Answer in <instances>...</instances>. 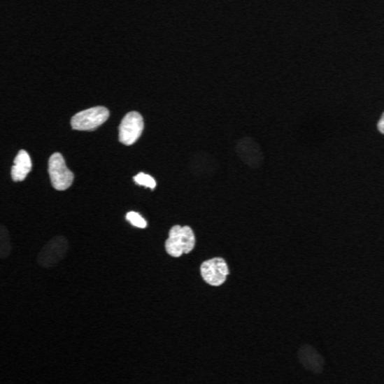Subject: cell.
I'll list each match as a JSON object with an SVG mask.
<instances>
[{"label": "cell", "mask_w": 384, "mask_h": 384, "mask_svg": "<svg viewBox=\"0 0 384 384\" xmlns=\"http://www.w3.org/2000/svg\"><path fill=\"white\" fill-rule=\"evenodd\" d=\"M196 246L194 232L190 227L175 225L171 227L165 242V250L171 257L178 258L192 252Z\"/></svg>", "instance_id": "6da1fadb"}, {"label": "cell", "mask_w": 384, "mask_h": 384, "mask_svg": "<svg viewBox=\"0 0 384 384\" xmlns=\"http://www.w3.org/2000/svg\"><path fill=\"white\" fill-rule=\"evenodd\" d=\"M108 108L97 106L79 111L71 119V127L77 131H94L109 119Z\"/></svg>", "instance_id": "7a4b0ae2"}, {"label": "cell", "mask_w": 384, "mask_h": 384, "mask_svg": "<svg viewBox=\"0 0 384 384\" xmlns=\"http://www.w3.org/2000/svg\"><path fill=\"white\" fill-rule=\"evenodd\" d=\"M49 175L52 186L56 190H67L74 183V173L69 171L61 153L52 154L50 157Z\"/></svg>", "instance_id": "3957f363"}, {"label": "cell", "mask_w": 384, "mask_h": 384, "mask_svg": "<svg viewBox=\"0 0 384 384\" xmlns=\"http://www.w3.org/2000/svg\"><path fill=\"white\" fill-rule=\"evenodd\" d=\"M69 243L66 237L55 236L42 248L38 256V264L43 268L57 265L66 256Z\"/></svg>", "instance_id": "277c9868"}, {"label": "cell", "mask_w": 384, "mask_h": 384, "mask_svg": "<svg viewBox=\"0 0 384 384\" xmlns=\"http://www.w3.org/2000/svg\"><path fill=\"white\" fill-rule=\"evenodd\" d=\"M143 131H144V119L140 112H127L120 123V143H122L123 145H133L141 138Z\"/></svg>", "instance_id": "5b68a950"}, {"label": "cell", "mask_w": 384, "mask_h": 384, "mask_svg": "<svg viewBox=\"0 0 384 384\" xmlns=\"http://www.w3.org/2000/svg\"><path fill=\"white\" fill-rule=\"evenodd\" d=\"M202 279L212 287H220L229 275V266L224 258L215 257L206 260L200 266Z\"/></svg>", "instance_id": "8992f818"}, {"label": "cell", "mask_w": 384, "mask_h": 384, "mask_svg": "<svg viewBox=\"0 0 384 384\" xmlns=\"http://www.w3.org/2000/svg\"><path fill=\"white\" fill-rule=\"evenodd\" d=\"M298 358L304 369L316 374L323 372L325 359L314 347L303 345L298 350Z\"/></svg>", "instance_id": "52a82bcc"}, {"label": "cell", "mask_w": 384, "mask_h": 384, "mask_svg": "<svg viewBox=\"0 0 384 384\" xmlns=\"http://www.w3.org/2000/svg\"><path fill=\"white\" fill-rule=\"evenodd\" d=\"M236 152L239 158L250 167H257L262 162V155L259 146L252 138H243L237 144Z\"/></svg>", "instance_id": "ba28073f"}, {"label": "cell", "mask_w": 384, "mask_h": 384, "mask_svg": "<svg viewBox=\"0 0 384 384\" xmlns=\"http://www.w3.org/2000/svg\"><path fill=\"white\" fill-rule=\"evenodd\" d=\"M31 171H32V161L30 155L27 150H19L11 168V178L15 183H20L28 177Z\"/></svg>", "instance_id": "9c48e42d"}, {"label": "cell", "mask_w": 384, "mask_h": 384, "mask_svg": "<svg viewBox=\"0 0 384 384\" xmlns=\"http://www.w3.org/2000/svg\"><path fill=\"white\" fill-rule=\"evenodd\" d=\"M133 180L138 183V185H140V186L146 187V188L152 189V190H154L156 186H157L155 179L152 176L145 173H138V175H135L133 177Z\"/></svg>", "instance_id": "30bf717a"}, {"label": "cell", "mask_w": 384, "mask_h": 384, "mask_svg": "<svg viewBox=\"0 0 384 384\" xmlns=\"http://www.w3.org/2000/svg\"><path fill=\"white\" fill-rule=\"evenodd\" d=\"M125 219L129 223L132 224L133 227H138V229H146L148 227V222L141 215L140 213L135 211L127 212L125 215Z\"/></svg>", "instance_id": "8fae6325"}, {"label": "cell", "mask_w": 384, "mask_h": 384, "mask_svg": "<svg viewBox=\"0 0 384 384\" xmlns=\"http://www.w3.org/2000/svg\"><path fill=\"white\" fill-rule=\"evenodd\" d=\"M378 130L381 134H384V115H381L380 118L379 122L377 125Z\"/></svg>", "instance_id": "7c38bea8"}]
</instances>
